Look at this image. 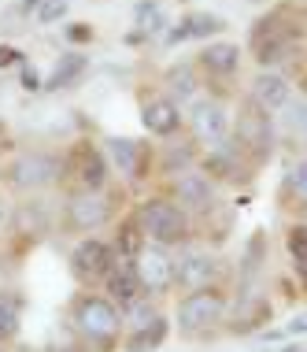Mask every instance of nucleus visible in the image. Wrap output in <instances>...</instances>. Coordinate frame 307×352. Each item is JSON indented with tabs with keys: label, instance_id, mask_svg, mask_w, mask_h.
Masks as SVG:
<instances>
[{
	"label": "nucleus",
	"instance_id": "nucleus-1",
	"mask_svg": "<svg viewBox=\"0 0 307 352\" xmlns=\"http://www.w3.org/2000/svg\"><path fill=\"white\" fill-rule=\"evenodd\" d=\"M304 37H307V8L300 0H293V4H277L274 12L255 19L248 45H252V52H255L259 71H271L277 63L300 56Z\"/></svg>",
	"mask_w": 307,
	"mask_h": 352
},
{
	"label": "nucleus",
	"instance_id": "nucleus-2",
	"mask_svg": "<svg viewBox=\"0 0 307 352\" xmlns=\"http://www.w3.org/2000/svg\"><path fill=\"white\" fill-rule=\"evenodd\" d=\"M63 182V152L52 148H19L0 164V186L19 197H37Z\"/></svg>",
	"mask_w": 307,
	"mask_h": 352
},
{
	"label": "nucleus",
	"instance_id": "nucleus-3",
	"mask_svg": "<svg viewBox=\"0 0 307 352\" xmlns=\"http://www.w3.org/2000/svg\"><path fill=\"white\" fill-rule=\"evenodd\" d=\"M71 330L82 338V345L111 352L122 338V308L111 304L104 293H78L71 300Z\"/></svg>",
	"mask_w": 307,
	"mask_h": 352
},
{
	"label": "nucleus",
	"instance_id": "nucleus-4",
	"mask_svg": "<svg viewBox=\"0 0 307 352\" xmlns=\"http://www.w3.org/2000/svg\"><path fill=\"white\" fill-rule=\"evenodd\" d=\"M133 215H137V223H141L148 241L163 245V249L185 245L193 237V215L185 208H178L170 197H145V201L133 208Z\"/></svg>",
	"mask_w": 307,
	"mask_h": 352
},
{
	"label": "nucleus",
	"instance_id": "nucleus-5",
	"mask_svg": "<svg viewBox=\"0 0 307 352\" xmlns=\"http://www.w3.org/2000/svg\"><path fill=\"white\" fill-rule=\"evenodd\" d=\"M111 164L104 156V148L89 138H78L63 148V182L67 193H100L108 189Z\"/></svg>",
	"mask_w": 307,
	"mask_h": 352
},
{
	"label": "nucleus",
	"instance_id": "nucleus-6",
	"mask_svg": "<svg viewBox=\"0 0 307 352\" xmlns=\"http://www.w3.org/2000/svg\"><path fill=\"white\" fill-rule=\"evenodd\" d=\"M229 141L241 148V156L252 167H263L266 160L274 156V119L271 111H263L255 100H241L234 116V126H229Z\"/></svg>",
	"mask_w": 307,
	"mask_h": 352
},
{
	"label": "nucleus",
	"instance_id": "nucleus-7",
	"mask_svg": "<svg viewBox=\"0 0 307 352\" xmlns=\"http://www.w3.org/2000/svg\"><path fill=\"white\" fill-rule=\"evenodd\" d=\"M115 189H100V193H67L63 197V226L71 234H93L108 226L119 204H115Z\"/></svg>",
	"mask_w": 307,
	"mask_h": 352
},
{
	"label": "nucleus",
	"instance_id": "nucleus-8",
	"mask_svg": "<svg viewBox=\"0 0 307 352\" xmlns=\"http://www.w3.org/2000/svg\"><path fill=\"white\" fill-rule=\"evenodd\" d=\"M226 319V293L218 285H207V289H193L178 300V330L185 338L207 334L211 327Z\"/></svg>",
	"mask_w": 307,
	"mask_h": 352
},
{
	"label": "nucleus",
	"instance_id": "nucleus-9",
	"mask_svg": "<svg viewBox=\"0 0 307 352\" xmlns=\"http://www.w3.org/2000/svg\"><path fill=\"white\" fill-rule=\"evenodd\" d=\"M104 156L126 182H145L156 170V148L137 138H108L104 141Z\"/></svg>",
	"mask_w": 307,
	"mask_h": 352
},
{
	"label": "nucleus",
	"instance_id": "nucleus-10",
	"mask_svg": "<svg viewBox=\"0 0 307 352\" xmlns=\"http://www.w3.org/2000/svg\"><path fill=\"white\" fill-rule=\"evenodd\" d=\"M185 126H189V138L207 148V145H218V141L229 138L234 116H229V108L218 97H207V100L193 104V111L185 116Z\"/></svg>",
	"mask_w": 307,
	"mask_h": 352
},
{
	"label": "nucleus",
	"instance_id": "nucleus-11",
	"mask_svg": "<svg viewBox=\"0 0 307 352\" xmlns=\"http://www.w3.org/2000/svg\"><path fill=\"white\" fill-rule=\"evenodd\" d=\"M133 267H137V278H141L145 297H167V293L174 289V256L163 249V245L148 241L145 249L137 252Z\"/></svg>",
	"mask_w": 307,
	"mask_h": 352
},
{
	"label": "nucleus",
	"instance_id": "nucleus-12",
	"mask_svg": "<svg viewBox=\"0 0 307 352\" xmlns=\"http://www.w3.org/2000/svg\"><path fill=\"white\" fill-rule=\"evenodd\" d=\"M200 170L211 178V182H248L252 178V164L241 156V148L234 145V141H218V145H207L204 156H200Z\"/></svg>",
	"mask_w": 307,
	"mask_h": 352
},
{
	"label": "nucleus",
	"instance_id": "nucleus-13",
	"mask_svg": "<svg viewBox=\"0 0 307 352\" xmlns=\"http://www.w3.org/2000/svg\"><path fill=\"white\" fill-rule=\"evenodd\" d=\"M170 201H174L178 208H185L189 215H204L218 201V186L211 182L204 170H196V167L193 170H181V175L170 178Z\"/></svg>",
	"mask_w": 307,
	"mask_h": 352
},
{
	"label": "nucleus",
	"instance_id": "nucleus-14",
	"mask_svg": "<svg viewBox=\"0 0 307 352\" xmlns=\"http://www.w3.org/2000/svg\"><path fill=\"white\" fill-rule=\"evenodd\" d=\"M111 260H115V249L108 241H100V237H82V241L74 245V252H71V274L82 285H89V289H93L97 282H104Z\"/></svg>",
	"mask_w": 307,
	"mask_h": 352
},
{
	"label": "nucleus",
	"instance_id": "nucleus-15",
	"mask_svg": "<svg viewBox=\"0 0 307 352\" xmlns=\"http://www.w3.org/2000/svg\"><path fill=\"white\" fill-rule=\"evenodd\" d=\"M218 278V260L207 249H185L174 260V289L193 293V289H207Z\"/></svg>",
	"mask_w": 307,
	"mask_h": 352
},
{
	"label": "nucleus",
	"instance_id": "nucleus-16",
	"mask_svg": "<svg viewBox=\"0 0 307 352\" xmlns=\"http://www.w3.org/2000/svg\"><path fill=\"white\" fill-rule=\"evenodd\" d=\"M100 285H104V297H108L111 304H119V308H130L137 297H145L133 260H122V256L111 260V267H108V274H104Z\"/></svg>",
	"mask_w": 307,
	"mask_h": 352
},
{
	"label": "nucleus",
	"instance_id": "nucleus-17",
	"mask_svg": "<svg viewBox=\"0 0 307 352\" xmlns=\"http://www.w3.org/2000/svg\"><path fill=\"white\" fill-rule=\"evenodd\" d=\"M241 56L245 52L237 41H207L193 63L200 67V74H207V78H234V74L241 71Z\"/></svg>",
	"mask_w": 307,
	"mask_h": 352
},
{
	"label": "nucleus",
	"instance_id": "nucleus-18",
	"mask_svg": "<svg viewBox=\"0 0 307 352\" xmlns=\"http://www.w3.org/2000/svg\"><path fill=\"white\" fill-rule=\"evenodd\" d=\"M181 122H185V116H181V108L170 97H148L141 104V126L152 138H174Z\"/></svg>",
	"mask_w": 307,
	"mask_h": 352
},
{
	"label": "nucleus",
	"instance_id": "nucleus-19",
	"mask_svg": "<svg viewBox=\"0 0 307 352\" xmlns=\"http://www.w3.org/2000/svg\"><path fill=\"white\" fill-rule=\"evenodd\" d=\"M248 100H255L263 111H285V104L293 100V85L285 74H277V71H259L255 74V82H252V89H248Z\"/></svg>",
	"mask_w": 307,
	"mask_h": 352
},
{
	"label": "nucleus",
	"instance_id": "nucleus-20",
	"mask_svg": "<svg viewBox=\"0 0 307 352\" xmlns=\"http://www.w3.org/2000/svg\"><path fill=\"white\" fill-rule=\"evenodd\" d=\"M226 30V23L211 12H189L178 19L174 30H167V45H181V41H207L211 34Z\"/></svg>",
	"mask_w": 307,
	"mask_h": 352
},
{
	"label": "nucleus",
	"instance_id": "nucleus-21",
	"mask_svg": "<svg viewBox=\"0 0 307 352\" xmlns=\"http://www.w3.org/2000/svg\"><path fill=\"white\" fill-rule=\"evenodd\" d=\"M200 85H204V74H200L196 63H174V67H167V74H163V97H170L181 108L185 100H193L200 93Z\"/></svg>",
	"mask_w": 307,
	"mask_h": 352
},
{
	"label": "nucleus",
	"instance_id": "nucleus-22",
	"mask_svg": "<svg viewBox=\"0 0 307 352\" xmlns=\"http://www.w3.org/2000/svg\"><path fill=\"white\" fill-rule=\"evenodd\" d=\"M85 74H89V56L78 52V49H71V52H63L60 60H56V67L52 74L45 78V89L49 93H60V89H74Z\"/></svg>",
	"mask_w": 307,
	"mask_h": 352
},
{
	"label": "nucleus",
	"instance_id": "nucleus-23",
	"mask_svg": "<svg viewBox=\"0 0 307 352\" xmlns=\"http://www.w3.org/2000/svg\"><path fill=\"white\" fill-rule=\"evenodd\" d=\"M200 160V148H196V141L189 138V141H174V145H163L156 152V170L159 175H181V170H193V164Z\"/></svg>",
	"mask_w": 307,
	"mask_h": 352
},
{
	"label": "nucleus",
	"instance_id": "nucleus-24",
	"mask_svg": "<svg viewBox=\"0 0 307 352\" xmlns=\"http://www.w3.org/2000/svg\"><path fill=\"white\" fill-rule=\"evenodd\" d=\"M49 219H52V208L49 201H41V197H23V201L15 204V234H45L49 230Z\"/></svg>",
	"mask_w": 307,
	"mask_h": 352
},
{
	"label": "nucleus",
	"instance_id": "nucleus-25",
	"mask_svg": "<svg viewBox=\"0 0 307 352\" xmlns=\"http://www.w3.org/2000/svg\"><path fill=\"white\" fill-rule=\"evenodd\" d=\"M148 245V237L145 230H141V223H137V215H126L119 226H115V237H111V249L115 256H122V260H137V252Z\"/></svg>",
	"mask_w": 307,
	"mask_h": 352
},
{
	"label": "nucleus",
	"instance_id": "nucleus-26",
	"mask_svg": "<svg viewBox=\"0 0 307 352\" xmlns=\"http://www.w3.org/2000/svg\"><path fill=\"white\" fill-rule=\"evenodd\" d=\"M282 201H285V208H296L300 215H307V156L296 160V164L285 170V178H282Z\"/></svg>",
	"mask_w": 307,
	"mask_h": 352
},
{
	"label": "nucleus",
	"instance_id": "nucleus-27",
	"mask_svg": "<svg viewBox=\"0 0 307 352\" xmlns=\"http://www.w3.org/2000/svg\"><path fill=\"white\" fill-rule=\"evenodd\" d=\"M19 322H23V297L15 289H0V345L15 341Z\"/></svg>",
	"mask_w": 307,
	"mask_h": 352
},
{
	"label": "nucleus",
	"instance_id": "nucleus-28",
	"mask_svg": "<svg viewBox=\"0 0 307 352\" xmlns=\"http://www.w3.org/2000/svg\"><path fill=\"white\" fill-rule=\"evenodd\" d=\"M167 334H170V319L159 316L156 322H152V327L126 334V352H156L163 341H167Z\"/></svg>",
	"mask_w": 307,
	"mask_h": 352
},
{
	"label": "nucleus",
	"instance_id": "nucleus-29",
	"mask_svg": "<svg viewBox=\"0 0 307 352\" xmlns=\"http://www.w3.org/2000/svg\"><path fill=\"white\" fill-rule=\"evenodd\" d=\"M133 26H137V37H152L167 26V15H163L159 0H137L133 8Z\"/></svg>",
	"mask_w": 307,
	"mask_h": 352
},
{
	"label": "nucleus",
	"instance_id": "nucleus-30",
	"mask_svg": "<svg viewBox=\"0 0 307 352\" xmlns=\"http://www.w3.org/2000/svg\"><path fill=\"white\" fill-rule=\"evenodd\" d=\"M159 316H163V311L156 308V297H137L130 308H122V327H126V334H133V330L152 327Z\"/></svg>",
	"mask_w": 307,
	"mask_h": 352
},
{
	"label": "nucleus",
	"instance_id": "nucleus-31",
	"mask_svg": "<svg viewBox=\"0 0 307 352\" xmlns=\"http://www.w3.org/2000/svg\"><path fill=\"white\" fill-rule=\"evenodd\" d=\"M285 249H289L296 271H307V223H293L285 230Z\"/></svg>",
	"mask_w": 307,
	"mask_h": 352
},
{
	"label": "nucleus",
	"instance_id": "nucleus-32",
	"mask_svg": "<svg viewBox=\"0 0 307 352\" xmlns=\"http://www.w3.org/2000/svg\"><path fill=\"white\" fill-rule=\"evenodd\" d=\"M67 12H71V0H41V8H37V23L41 26H52V23H63Z\"/></svg>",
	"mask_w": 307,
	"mask_h": 352
},
{
	"label": "nucleus",
	"instance_id": "nucleus-33",
	"mask_svg": "<svg viewBox=\"0 0 307 352\" xmlns=\"http://www.w3.org/2000/svg\"><path fill=\"white\" fill-rule=\"evenodd\" d=\"M63 37H67L71 45H89L93 37H97V30H93L89 23H67V26H63Z\"/></svg>",
	"mask_w": 307,
	"mask_h": 352
},
{
	"label": "nucleus",
	"instance_id": "nucleus-34",
	"mask_svg": "<svg viewBox=\"0 0 307 352\" xmlns=\"http://www.w3.org/2000/svg\"><path fill=\"white\" fill-rule=\"evenodd\" d=\"M23 63H26V52L23 49H15V45H0V71L23 67Z\"/></svg>",
	"mask_w": 307,
	"mask_h": 352
},
{
	"label": "nucleus",
	"instance_id": "nucleus-35",
	"mask_svg": "<svg viewBox=\"0 0 307 352\" xmlns=\"http://www.w3.org/2000/svg\"><path fill=\"white\" fill-rule=\"evenodd\" d=\"M23 89H26V93H41V89H45V78L37 74L34 63H23Z\"/></svg>",
	"mask_w": 307,
	"mask_h": 352
},
{
	"label": "nucleus",
	"instance_id": "nucleus-36",
	"mask_svg": "<svg viewBox=\"0 0 307 352\" xmlns=\"http://www.w3.org/2000/svg\"><path fill=\"white\" fill-rule=\"evenodd\" d=\"M285 108H289V104H285ZM285 126H289V130H307V108H304V104L289 108V116H285Z\"/></svg>",
	"mask_w": 307,
	"mask_h": 352
},
{
	"label": "nucleus",
	"instance_id": "nucleus-37",
	"mask_svg": "<svg viewBox=\"0 0 307 352\" xmlns=\"http://www.w3.org/2000/svg\"><path fill=\"white\" fill-rule=\"evenodd\" d=\"M4 152H15V138H12V130L0 122V156H4Z\"/></svg>",
	"mask_w": 307,
	"mask_h": 352
},
{
	"label": "nucleus",
	"instance_id": "nucleus-38",
	"mask_svg": "<svg viewBox=\"0 0 307 352\" xmlns=\"http://www.w3.org/2000/svg\"><path fill=\"white\" fill-rule=\"evenodd\" d=\"M282 334H307V316H300V319H293L289 327L282 330Z\"/></svg>",
	"mask_w": 307,
	"mask_h": 352
},
{
	"label": "nucleus",
	"instance_id": "nucleus-39",
	"mask_svg": "<svg viewBox=\"0 0 307 352\" xmlns=\"http://www.w3.org/2000/svg\"><path fill=\"white\" fill-rule=\"evenodd\" d=\"M19 8H23V15H37V8H41V0H23Z\"/></svg>",
	"mask_w": 307,
	"mask_h": 352
},
{
	"label": "nucleus",
	"instance_id": "nucleus-40",
	"mask_svg": "<svg viewBox=\"0 0 307 352\" xmlns=\"http://www.w3.org/2000/svg\"><path fill=\"white\" fill-rule=\"evenodd\" d=\"M296 89H300L304 97H307V71H300V74H296Z\"/></svg>",
	"mask_w": 307,
	"mask_h": 352
},
{
	"label": "nucleus",
	"instance_id": "nucleus-41",
	"mask_svg": "<svg viewBox=\"0 0 307 352\" xmlns=\"http://www.w3.org/2000/svg\"><path fill=\"white\" fill-rule=\"evenodd\" d=\"M4 215H8V212H4V197H0V226H4Z\"/></svg>",
	"mask_w": 307,
	"mask_h": 352
},
{
	"label": "nucleus",
	"instance_id": "nucleus-42",
	"mask_svg": "<svg viewBox=\"0 0 307 352\" xmlns=\"http://www.w3.org/2000/svg\"><path fill=\"white\" fill-rule=\"evenodd\" d=\"M304 289H307V271H304Z\"/></svg>",
	"mask_w": 307,
	"mask_h": 352
},
{
	"label": "nucleus",
	"instance_id": "nucleus-43",
	"mask_svg": "<svg viewBox=\"0 0 307 352\" xmlns=\"http://www.w3.org/2000/svg\"><path fill=\"white\" fill-rule=\"evenodd\" d=\"M248 4H263V0H248Z\"/></svg>",
	"mask_w": 307,
	"mask_h": 352
}]
</instances>
